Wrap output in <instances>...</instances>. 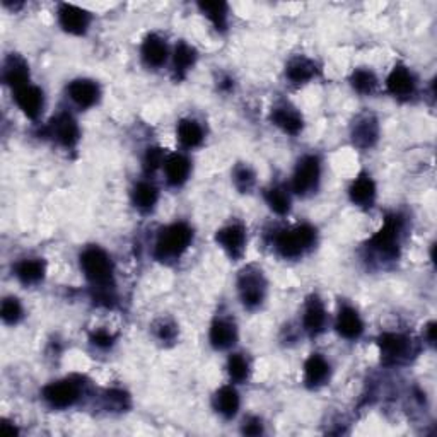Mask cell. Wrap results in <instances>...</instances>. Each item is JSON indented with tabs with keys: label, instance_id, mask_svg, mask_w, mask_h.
Returning <instances> with one entry per match:
<instances>
[{
	"label": "cell",
	"instance_id": "cell-1",
	"mask_svg": "<svg viewBox=\"0 0 437 437\" xmlns=\"http://www.w3.org/2000/svg\"><path fill=\"white\" fill-rule=\"evenodd\" d=\"M80 266L86 273L87 280L101 292H106L113 284V265L106 251L98 246L87 248L80 257Z\"/></svg>",
	"mask_w": 437,
	"mask_h": 437
},
{
	"label": "cell",
	"instance_id": "cell-2",
	"mask_svg": "<svg viewBox=\"0 0 437 437\" xmlns=\"http://www.w3.org/2000/svg\"><path fill=\"white\" fill-rule=\"evenodd\" d=\"M193 239L192 229L187 224H173V226L162 229L157 239L156 245V255L161 260H169V258H176L188 248L189 243Z\"/></svg>",
	"mask_w": 437,
	"mask_h": 437
},
{
	"label": "cell",
	"instance_id": "cell-3",
	"mask_svg": "<svg viewBox=\"0 0 437 437\" xmlns=\"http://www.w3.org/2000/svg\"><path fill=\"white\" fill-rule=\"evenodd\" d=\"M316 231L311 226H297L294 229L282 231L277 236V250L282 257L296 258L306 251L315 243Z\"/></svg>",
	"mask_w": 437,
	"mask_h": 437
},
{
	"label": "cell",
	"instance_id": "cell-4",
	"mask_svg": "<svg viewBox=\"0 0 437 437\" xmlns=\"http://www.w3.org/2000/svg\"><path fill=\"white\" fill-rule=\"evenodd\" d=\"M320 181V161L315 156H308L299 161L294 173L292 187L299 195H306L318 187Z\"/></svg>",
	"mask_w": 437,
	"mask_h": 437
},
{
	"label": "cell",
	"instance_id": "cell-5",
	"mask_svg": "<svg viewBox=\"0 0 437 437\" xmlns=\"http://www.w3.org/2000/svg\"><path fill=\"white\" fill-rule=\"evenodd\" d=\"M400 231H401L400 219L388 217L386 219L385 226L371 238L369 241L371 248L393 257V255H396L398 245H400Z\"/></svg>",
	"mask_w": 437,
	"mask_h": 437
},
{
	"label": "cell",
	"instance_id": "cell-6",
	"mask_svg": "<svg viewBox=\"0 0 437 437\" xmlns=\"http://www.w3.org/2000/svg\"><path fill=\"white\" fill-rule=\"evenodd\" d=\"M80 389L73 381H59L52 382L43 389L45 400L55 408H67L79 400Z\"/></svg>",
	"mask_w": 437,
	"mask_h": 437
},
{
	"label": "cell",
	"instance_id": "cell-7",
	"mask_svg": "<svg viewBox=\"0 0 437 437\" xmlns=\"http://www.w3.org/2000/svg\"><path fill=\"white\" fill-rule=\"evenodd\" d=\"M14 99L22 113L31 120H36L43 110V92L36 86H22L14 91Z\"/></svg>",
	"mask_w": 437,
	"mask_h": 437
},
{
	"label": "cell",
	"instance_id": "cell-8",
	"mask_svg": "<svg viewBox=\"0 0 437 437\" xmlns=\"http://www.w3.org/2000/svg\"><path fill=\"white\" fill-rule=\"evenodd\" d=\"M60 26L71 34H84L86 33L89 21V14L80 7L71 6V3H62L59 10Z\"/></svg>",
	"mask_w": 437,
	"mask_h": 437
},
{
	"label": "cell",
	"instance_id": "cell-9",
	"mask_svg": "<svg viewBox=\"0 0 437 437\" xmlns=\"http://www.w3.org/2000/svg\"><path fill=\"white\" fill-rule=\"evenodd\" d=\"M263 287L262 275L253 272H245L239 278V294H241L243 304L248 308H257L263 301Z\"/></svg>",
	"mask_w": 437,
	"mask_h": 437
},
{
	"label": "cell",
	"instance_id": "cell-10",
	"mask_svg": "<svg viewBox=\"0 0 437 437\" xmlns=\"http://www.w3.org/2000/svg\"><path fill=\"white\" fill-rule=\"evenodd\" d=\"M217 243L222 246L227 253L233 258H239L245 251V243H246V234L245 229L241 226H229L220 229L217 236H215Z\"/></svg>",
	"mask_w": 437,
	"mask_h": 437
},
{
	"label": "cell",
	"instance_id": "cell-11",
	"mask_svg": "<svg viewBox=\"0 0 437 437\" xmlns=\"http://www.w3.org/2000/svg\"><path fill=\"white\" fill-rule=\"evenodd\" d=\"M69 96L77 106L89 108L98 101L99 87L98 84L89 79H77L69 86Z\"/></svg>",
	"mask_w": 437,
	"mask_h": 437
},
{
	"label": "cell",
	"instance_id": "cell-12",
	"mask_svg": "<svg viewBox=\"0 0 437 437\" xmlns=\"http://www.w3.org/2000/svg\"><path fill=\"white\" fill-rule=\"evenodd\" d=\"M379 349L386 362H396L408 352V340L396 334H385L379 338Z\"/></svg>",
	"mask_w": 437,
	"mask_h": 437
},
{
	"label": "cell",
	"instance_id": "cell-13",
	"mask_svg": "<svg viewBox=\"0 0 437 437\" xmlns=\"http://www.w3.org/2000/svg\"><path fill=\"white\" fill-rule=\"evenodd\" d=\"M53 137L65 147H73L79 141V127L71 115H60L53 122Z\"/></svg>",
	"mask_w": 437,
	"mask_h": 437
},
{
	"label": "cell",
	"instance_id": "cell-14",
	"mask_svg": "<svg viewBox=\"0 0 437 437\" xmlns=\"http://www.w3.org/2000/svg\"><path fill=\"white\" fill-rule=\"evenodd\" d=\"M336 330H338L340 335L345 336V338L354 340L361 336L362 330H364V324H362V320L359 318L355 309L343 308L340 311L338 320H336Z\"/></svg>",
	"mask_w": 437,
	"mask_h": 437
},
{
	"label": "cell",
	"instance_id": "cell-15",
	"mask_svg": "<svg viewBox=\"0 0 437 437\" xmlns=\"http://www.w3.org/2000/svg\"><path fill=\"white\" fill-rule=\"evenodd\" d=\"M386 86H388V91L392 92L393 96H398V98H405V96H410L413 92V87H415V83H413V77L405 67H394L392 73H389L388 80H386Z\"/></svg>",
	"mask_w": 437,
	"mask_h": 437
},
{
	"label": "cell",
	"instance_id": "cell-16",
	"mask_svg": "<svg viewBox=\"0 0 437 437\" xmlns=\"http://www.w3.org/2000/svg\"><path fill=\"white\" fill-rule=\"evenodd\" d=\"M164 169L168 183L173 185V187H180V185H183L188 180L189 161L185 156H181V154H173V156L166 159Z\"/></svg>",
	"mask_w": 437,
	"mask_h": 437
},
{
	"label": "cell",
	"instance_id": "cell-17",
	"mask_svg": "<svg viewBox=\"0 0 437 437\" xmlns=\"http://www.w3.org/2000/svg\"><path fill=\"white\" fill-rule=\"evenodd\" d=\"M28 79H29V69L26 65L24 60L17 59V57H10L7 60L6 69H3V80L9 84L10 87L19 89L22 86H28Z\"/></svg>",
	"mask_w": 437,
	"mask_h": 437
},
{
	"label": "cell",
	"instance_id": "cell-18",
	"mask_svg": "<svg viewBox=\"0 0 437 437\" xmlns=\"http://www.w3.org/2000/svg\"><path fill=\"white\" fill-rule=\"evenodd\" d=\"M142 57H144L145 64L150 67H161L168 57V50H166L164 41L156 34H150L145 38L144 45H142Z\"/></svg>",
	"mask_w": 437,
	"mask_h": 437
},
{
	"label": "cell",
	"instance_id": "cell-19",
	"mask_svg": "<svg viewBox=\"0 0 437 437\" xmlns=\"http://www.w3.org/2000/svg\"><path fill=\"white\" fill-rule=\"evenodd\" d=\"M328 374H330V366L321 355H311L304 364V379H306V385L311 388L323 385Z\"/></svg>",
	"mask_w": 437,
	"mask_h": 437
},
{
	"label": "cell",
	"instance_id": "cell-20",
	"mask_svg": "<svg viewBox=\"0 0 437 437\" xmlns=\"http://www.w3.org/2000/svg\"><path fill=\"white\" fill-rule=\"evenodd\" d=\"M374 196H376V185L367 175L359 176L352 183L350 199L354 203L361 205V207H367V205L373 203Z\"/></svg>",
	"mask_w": 437,
	"mask_h": 437
},
{
	"label": "cell",
	"instance_id": "cell-21",
	"mask_svg": "<svg viewBox=\"0 0 437 437\" xmlns=\"http://www.w3.org/2000/svg\"><path fill=\"white\" fill-rule=\"evenodd\" d=\"M210 342L215 349H229L236 342V328L229 321H215L210 328Z\"/></svg>",
	"mask_w": 437,
	"mask_h": 437
},
{
	"label": "cell",
	"instance_id": "cell-22",
	"mask_svg": "<svg viewBox=\"0 0 437 437\" xmlns=\"http://www.w3.org/2000/svg\"><path fill=\"white\" fill-rule=\"evenodd\" d=\"M15 275L22 284H36L45 275V263L38 258L22 260L15 266Z\"/></svg>",
	"mask_w": 437,
	"mask_h": 437
},
{
	"label": "cell",
	"instance_id": "cell-23",
	"mask_svg": "<svg viewBox=\"0 0 437 437\" xmlns=\"http://www.w3.org/2000/svg\"><path fill=\"white\" fill-rule=\"evenodd\" d=\"M215 408L224 417L231 419L239 410V394L233 386H224L215 394Z\"/></svg>",
	"mask_w": 437,
	"mask_h": 437
},
{
	"label": "cell",
	"instance_id": "cell-24",
	"mask_svg": "<svg viewBox=\"0 0 437 437\" xmlns=\"http://www.w3.org/2000/svg\"><path fill=\"white\" fill-rule=\"evenodd\" d=\"M324 323H327V313H324L323 304L320 303L318 297L309 301L306 313H304V327L309 334H320L323 331Z\"/></svg>",
	"mask_w": 437,
	"mask_h": 437
},
{
	"label": "cell",
	"instance_id": "cell-25",
	"mask_svg": "<svg viewBox=\"0 0 437 437\" xmlns=\"http://www.w3.org/2000/svg\"><path fill=\"white\" fill-rule=\"evenodd\" d=\"M272 120L277 127L291 135L299 134V130L303 129V118L291 108H277L272 113Z\"/></svg>",
	"mask_w": 437,
	"mask_h": 437
},
{
	"label": "cell",
	"instance_id": "cell-26",
	"mask_svg": "<svg viewBox=\"0 0 437 437\" xmlns=\"http://www.w3.org/2000/svg\"><path fill=\"white\" fill-rule=\"evenodd\" d=\"M178 138L185 147L200 145L203 141L202 127L193 120H181L180 125H178Z\"/></svg>",
	"mask_w": 437,
	"mask_h": 437
},
{
	"label": "cell",
	"instance_id": "cell-27",
	"mask_svg": "<svg viewBox=\"0 0 437 437\" xmlns=\"http://www.w3.org/2000/svg\"><path fill=\"white\" fill-rule=\"evenodd\" d=\"M157 188L150 183H138L134 189V203L135 207L142 210H149L157 202Z\"/></svg>",
	"mask_w": 437,
	"mask_h": 437
},
{
	"label": "cell",
	"instance_id": "cell-28",
	"mask_svg": "<svg viewBox=\"0 0 437 437\" xmlns=\"http://www.w3.org/2000/svg\"><path fill=\"white\" fill-rule=\"evenodd\" d=\"M316 73V67L313 62H309L306 59H297L294 60L291 65L287 67V76L292 83L296 84H303L306 80L311 79Z\"/></svg>",
	"mask_w": 437,
	"mask_h": 437
},
{
	"label": "cell",
	"instance_id": "cell-29",
	"mask_svg": "<svg viewBox=\"0 0 437 437\" xmlns=\"http://www.w3.org/2000/svg\"><path fill=\"white\" fill-rule=\"evenodd\" d=\"M378 138V125L374 120H364L354 129V142L361 147H371Z\"/></svg>",
	"mask_w": 437,
	"mask_h": 437
},
{
	"label": "cell",
	"instance_id": "cell-30",
	"mask_svg": "<svg viewBox=\"0 0 437 437\" xmlns=\"http://www.w3.org/2000/svg\"><path fill=\"white\" fill-rule=\"evenodd\" d=\"M195 50L187 43H178L175 50V71L178 73V77H183L185 73L193 64H195Z\"/></svg>",
	"mask_w": 437,
	"mask_h": 437
},
{
	"label": "cell",
	"instance_id": "cell-31",
	"mask_svg": "<svg viewBox=\"0 0 437 437\" xmlns=\"http://www.w3.org/2000/svg\"><path fill=\"white\" fill-rule=\"evenodd\" d=\"M199 7L202 13L214 22L217 29L226 28V17H227V3L224 2H200Z\"/></svg>",
	"mask_w": 437,
	"mask_h": 437
},
{
	"label": "cell",
	"instance_id": "cell-32",
	"mask_svg": "<svg viewBox=\"0 0 437 437\" xmlns=\"http://www.w3.org/2000/svg\"><path fill=\"white\" fill-rule=\"evenodd\" d=\"M266 202H268L270 208H272L273 212H277V214L280 215L287 214L289 208H291V196H289V193L282 188L270 189V192L266 193Z\"/></svg>",
	"mask_w": 437,
	"mask_h": 437
},
{
	"label": "cell",
	"instance_id": "cell-33",
	"mask_svg": "<svg viewBox=\"0 0 437 437\" xmlns=\"http://www.w3.org/2000/svg\"><path fill=\"white\" fill-rule=\"evenodd\" d=\"M352 86L357 89L359 92H362V94H369V92H373L376 89L378 80L373 72L362 71L361 69V71L354 72V76H352Z\"/></svg>",
	"mask_w": 437,
	"mask_h": 437
},
{
	"label": "cell",
	"instance_id": "cell-34",
	"mask_svg": "<svg viewBox=\"0 0 437 437\" xmlns=\"http://www.w3.org/2000/svg\"><path fill=\"white\" fill-rule=\"evenodd\" d=\"M227 371H229V376L234 379V381H245L248 378V362L243 355L234 354L229 357V362H227Z\"/></svg>",
	"mask_w": 437,
	"mask_h": 437
},
{
	"label": "cell",
	"instance_id": "cell-35",
	"mask_svg": "<svg viewBox=\"0 0 437 437\" xmlns=\"http://www.w3.org/2000/svg\"><path fill=\"white\" fill-rule=\"evenodd\" d=\"M0 315H2V320L6 321V323H9V324L17 323L22 316V308H21V304H19V301L14 299V297H7V299L2 303Z\"/></svg>",
	"mask_w": 437,
	"mask_h": 437
},
{
	"label": "cell",
	"instance_id": "cell-36",
	"mask_svg": "<svg viewBox=\"0 0 437 437\" xmlns=\"http://www.w3.org/2000/svg\"><path fill=\"white\" fill-rule=\"evenodd\" d=\"M234 181H236V187L241 189V192H248L255 183L253 171H251L248 166H239L234 173Z\"/></svg>",
	"mask_w": 437,
	"mask_h": 437
},
{
	"label": "cell",
	"instance_id": "cell-37",
	"mask_svg": "<svg viewBox=\"0 0 437 437\" xmlns=\"http://www.w3.org/2000/svg\"><path fill=\"white\" fill-rule=\"evenodd\" d=\"M164 162V152L159 147H152L145 152L144 157V168L147 173H154L157 168H161V164Z\"/></svg>",
	"mask_w": 437,
	"mask_h": 437
},
{
	"label": "cell",
	"instance_id": "cell-38",
	"mask_svg": "<svg viewBox=\"0 0 437 437\" xmlns=\"http://www.w3.org/2000/svg\"><path fill=\"white\" fill-rule=\"evenodd\" d=\"M92 343L101 347V349H106V347H111V343H113V335H110L104 330H99L92 335Z\"/></svg>",
	"mask_w": 437,
	"mask_h": 437
},
{
	"label": "cell",
	"instance_id": "cell-39",
	"mask_svg": "<svg viewBox=\"0 0 437 437\" xmlns=\"http://www.w3.org/2000/svg\"><path fill=\"white\" fill-rule=\"evenodd\" d=\"M243 431H245V434H248V436H258V434H262V424L258 422V420H250V422L245 425Z\"/></svg>",
	"mask_w": 437,
	"mask_h": 437
},
{
	"label": "cell",
	"instance_id": "cell-40",
	"mask_svg": "<svg viewBox=\"0 0 437 437\" xmlns=\"http://www.w3.org/2000/svg\"><path fill=\"white\" fill-rule=\"evenodd\" d=\"M173 335H175V330H173V327H168V324H166V327H161L159 336L162 340L173 338Z\"/></svg>",
	"mask_w": 437,
	"mask_h": 437
},
{
	"label": "cell",
	"instance_id": "cell-41",
	"mask_svg": "<svg viewBox=\"0 0 437 437\" xmlns=\"http://www.w3.org/2000/svg\"><path fill=\"white\" fill-rule=\"evenodd\" d=\"M427 340H429V343H432V345H434V342H436V323L434 321L427 324Z\"/></svg>",
	"mask_w": 437,
	"mask_h": 437
},
{
	"label": "cell",
	"instance_id": "cell-42",
	"mask_svg": "<svg viewBox=\"0 0 437 437\" xmlns=\"http://www.w3.org/2000/svg\"><path fill=\"white\" fill-rule=\"evenodd\" d=\"M2 432H3V434L14 437L15 434H17V429L10 427V424H9V422H3V424H2Z\"/></svg>",
	"mask_w": 437,
	"mask_h": 437
}]
</instances>
